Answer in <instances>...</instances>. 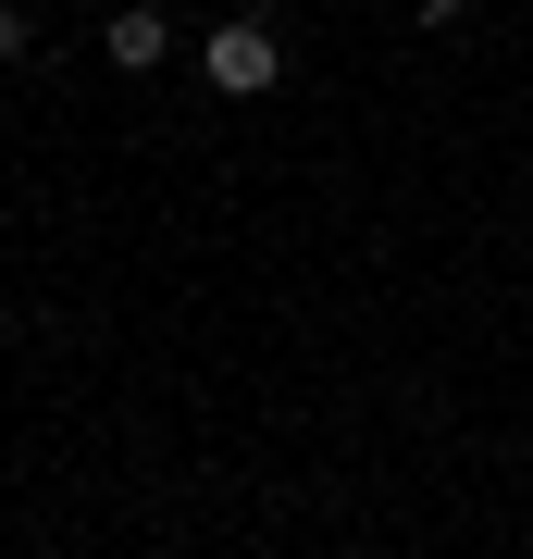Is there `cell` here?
<instances>
[{
    "label": "cell",
    "mask_w": 533,
    "mask_h": 559,
    "mask_svg": "<svg viewBox=\"0 0 533 559\" xmlns=\"http://www.w3.org/2000/svg\"><path fill=\"white\" fill-rule=\"evenodd\" d=\"M198 62H211V87H223V100H261V87H286V38H274L261 13L211 25V50H198Z\"/></svg>",
    "instance_id": "obj_1"
},
{
    "label": "cell",
    "mask_w": 533,
    "mask_h": 559,
    "mask_svg": "<svg viewBox=\"0 0 533 559\" xmlns=\"http://www.w3.org/2000/svg\"><path fill=\"white\" fill-rule=\"evenodd\" d=\"M410 13H422V25H459V13H472V0H410Z\"/></svg>",
    "instance_id": "obj_4"
},
{
    "label": "cell",
    "mask_w": 533,
    "mask_h": 559,
    "mask_svg": "<svg viewBox=\"0 0 533 559\" xmlns=\"http://www.w3.org/2000/svg\"><path fill=\"white\" fill-rule=\"evenodd\" d=\"M99 50H112L124 75H161V62H174V25H161L149 0H137V13H112V25H99Z\"/></svg>",
    "instance_id": "obj_2"
},
{
    "label": "cell",
    "mask_w": 533,
    "mask_h": 559,
    "mask_svg": "<svg viewBox=\"0 0 533 559\" xmlns=\"http://www.w3.org/2000/svg\"><path fill=\"white\" fill-rule=\"evenodd\" d=\"M13 62H25V25H13V0H0V75H13Z\"/></svg>",
    "instance_id": "obj_3"
}]
</instances>
